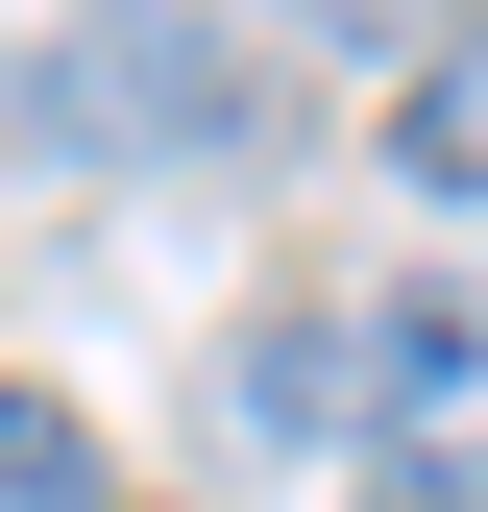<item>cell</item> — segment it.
<instances>
[{"label": "cell", "instance_id": "3", "mask_svg": "<svg viewBox=\"0 0 488 512\" xmlns=\"http://www.w3.org/2000/svg\"><path fill=\"white\" fill-rule=\"evenodd\" d=\"M0 512H122V464H98L74 391H0Z\"/></svg>", "mask_w": 488, "mask_h": 512}, {"label": "cell", "instance_id": "1", "mask_svg": "<svg viewBox=\"0 0 488 512\" xmlns=\"http://www.w3.org/2000/svg\"><path fill=\"white\" fill-rule=\"evenodd\" d=\"M74 147H244V74L196 0H122V25H74Z\"/></svg>", "mask_w": 488, "mask_h": 512}, {"label": "cell", "instance_id": "4", "mask_svg": "<svg viewBox=\"0 0 488 512\" xmlns=\"http://www.w3.org/2000/svg\"><path fill=\"white\" fill-rule=\"evenodd\" d=\"M391 512H488V415H440V439H391Z\"/></svg>", "mask_w": 488, "mask_h": 512}, {"label": "cell", "instance_id": "2", "mask_svg": "<svg viewBox=\"0 0 488 512\" xmlns=\"http://www.w3.org/2000/svg\"><path fill=\"white\" fill-rule=\"evenodd\" d=\"M391 171H415V196H488V25H464L415 98H391Z\"/></svg>", "mask_w": 488, "mask_h": 512}]
</instances>
